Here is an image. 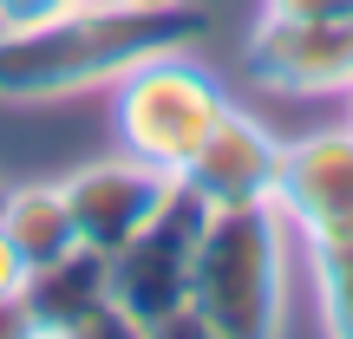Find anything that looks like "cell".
Returning a JSON list of instances; mask_svg holds the SVG:
<instances>
[{
    "instance_id": "cell-4",
    "label": "cell",
    "mask_w": 353,
    "mask_h": 339,
    "mask_svg": "<svg viewBox=\"0 0 353 339\" xmlns=\"http://www.w3.org/2000/svg\"><path fill=\"white\" fill-rule=\"evenodd\" d=\"M203 215L210 209L176 189L125 248L105 254L112 307L125 320V333H190V274H196Z\"/></svg>"
},
{
    "instance_id": "cell-13",
    "label": "cell",
    "mask_w": 353,
    "mask_h": 339,
    "mask_svg": "<svg viewBox=\"0 0 353 339\" xmlns=\"http://www.w3.org/2000/svg\"><path fill=\"white\" fill-rule=\"evenodd\" d=\"M275 20H353V0H262Z\"/></svg>"
},
{
    "instance_id": "cell-14",
    "label": "cell",
    "mask_w": 353,
    "mask_h": 339,
    "mask_svg": "<svg viewBox=\"0 0 353 339\" xmlns=\"http://www.w3.org/2000/svg\"><path fill=\"white\" fill-rule=\"evenodd\" d=\"M20 294H26V261L7 241V228H0V300H20Z\"/></svg>"
},
{
    "instance_id": "cell-15",
    "label": "cell",
    "mask_w": 353,
    "mask_h": 339,
    "mask_svg": "<svg viewBox=\"0 0 353 339\" xmlns=\"http://www.w3.org/2000/svg\"><path fill=\"white\" fill-rule=\"evenodd\" d=\"M118 7H190V0H118Z\"/></svg>"
},
{
    "instance_id": "cell-7",
    "label": "cell",
    "mask_w": 353,
    "mask_h": 339,
    "mask_svg": "<svg viewBox=\"0 0 353 339\" xmlns=\"http://www.w3.org/2000/svg\"><path fill=\"white\" fill-rule=\"evenodd\" d=\"M275 176H281V138L255 111L229 105L216 118V131L196 144V157L176 170V189L216 215V209H262V202H275Z\"/></svg>"
},
{
    "instance_id": "cell-1",
    "label": "cell",
    "mask_w": 353,
    "mask_h": 339,
    "mask_svg": "<svg viewBox=\"0 0 353 339\" xmlns=\"http://www.w3.org/2000/svg\"><path fill=\"white\" fill-rule=\"evenodd\" d=\"M190 7H118L92 0L46 26L0 33V105H59L85 91H112L138 59L164 46H190L196 33Z\"/></svg>"
},
{
    "instance_id": "cell-3",
    "label": "cell",
    "mask_w": 353,
    "mask_h": 339,
    "mask_svg": "<svg viewBox=\"0 0 353 339\" xmlns=\"http://www.w3.org/2000/svg\"><path fill=\"white\" fill-rule=\"evenodd\" d=\"M229 85L210 72L203 59H190V46H164L151 59H138L125 78L112 85V131L118 151L157 164L176 176L196 157V144L216 131V118L229 111Z\"/></svg>"
},
{
    "instance_id": "cell-11",
    "label": "cell",
    "mask_w": 353,
    "mask_h": 339,
    "mask_svg": "<svg viewBox=\"0 0 353 339\" xmlns=\"http://www.w3.org/2000/svg\"><path fill=\"white\" fill-rule=\"evenodd\" d=\"M301 261H307V281H314L321 327L353 339V235L347 241H307Z\"/></svg>"
},
{
    "instance_id": "cell-10",
    "label": "cell",
    "mask_w": 353,
    "mask_h": 339,
    "mask_svg": "<svg viewBox=\"0 0 353 339\" xmlns=\"http://www.w3.org/2000/svg\"><path fill=\"white\" fill-rule=\"evenodd\" d=\"M0 228H7V241L20 248L26 274L65 261V254L79 248V228H72V209H65V189H59V183H39V176L0 189Z\"/></svg>"
},
{
    "instance_id": "cell-16",
    "label": "cell",
    "mask_w": 353,
    "mask_h": 339,
    "mask_svg": "<svg viewBox=\"0 0 353 339\" xmlns=\"http://www.w3.org/2000/svg\"><path fill=\"white\" fill-rule=\"evenodd\" d=\"M347 124H353V91H347Z\"/></svg>"
},
{
    "instance_id": "cell-12",
    "label": "cell",
    "mask_w": 353,
    "mask_h": 339,
    "mask_svg": "<svg viewBox=\"0 0 353 339\" xmlns=\"http://www.w3.org/2000/svg\"><path fill=\"white\" fill-rule=\"evenodd\" d=\"M92 0H0V33H20V26H46L59 13H79Z\"/></svg>"
},
{
    "instance_id": "cell-5",
    "label": "cell",
    "mask_w": 353,
    "mask_h": 339,
    "mask_svg": "<svg viewBox=\"0 0 353 339\" xmlns=\"http://www.w3.org/2000/svg\"><path fill=\"white\" fill-rule=\"evenodd\" d=\"M249 85L275 98H347L353 91V20H262L242 39Z\"/></svg>"
},
{
    "instance_id": "cell-9",
    "label": "cell",
    "mask_w": 353,
    "mask_h": 339,
    "mask_svg": "<svg viewBox=\"0 0 353 339\" xmlns=\"http://www.w3.org/2000/svg\"><path fill=\"white\" fill-rule=\"evenodd\" d=\"M26 333H52V339H85V333H125L112 307V274L105 254L72 248L65 261L26 274Z\"/></svg>"
},
{
    "instance_id": "cell-6",
    "label": "cell",
    "mask_w": 353,
    "mask_h": 339,
    "mask_svg": "<svg viewBox=\"0 0 353 339\" xmlns=\"http://www.w3.org/2000/svg\"><path fill=\"white\" fill-rule=\"evenodd\" d=\"M275 215L301 248L353 235V124H314L301 138H281Z\"/></svg>"
},
{
    "instance_id": "cell-8",
    "label": "cell",
    "mask_w": 353,
    "mask_h": 339,
    "mask_svg": "<svg viewBox=\"0 0 353 339\" xmlns=\"http://www.w3.org/2000/svg\"><path fill=\"white\" fill-rule=\"evenodd\" d=\"M59 189H65V209H72L79 248L112 254L176 196V176L118 151V157H99V164H79L72 176H59Z\"/></svg>"
},
{
    "instance_id": "cell-2",
    "label": "cell",
    "mask_w": 353,
    "mask_h": 339,
    "mask_svg": "<svg viewBox=\"0 0 353 339\" xmlns=\"http://www.w3.org/2000/svg\"><path fill=\"white\" fill-rule=\"evenodd\" d=\"M288 261L294 235L262 209H216L203 215L196 274H190V333L203 339H268L288 327Z\"/></svg>"
}]
</instances>
